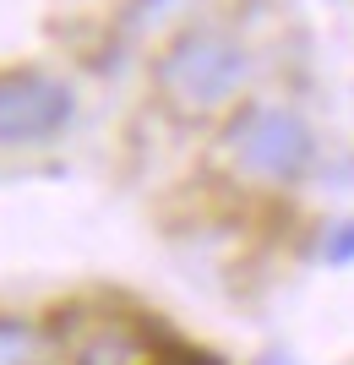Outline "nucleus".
I'll return each instance as SVG.
<instances>
[{"label":"nucleus","mask_w":354,"mask_h":365,"mask_svg":"<svg viewBox=\"0 0 354 365\" xmlns=\"http://www.w3.org/2000/svg\"><path fill=\"white\" fill-rule=\"evenodd\" d=\"M66 120V93L38 71L0 76V142H33Z\"/></svg>","instance_id":"f257e3e1"},{"label":"nucleus","mask_w":354,"mask_h":365,"mask_svg":"<svg viewBox=\"0 0 354 365\" xmlns=\"http://www.w3.org/2000/svg\"><path fill=\"white\" fill-rule=\"evenodd\" d=\"M0 365H38V333L16 317H0Z\"/></svg>","instance_id":"f03ea898"}]
</instances>
